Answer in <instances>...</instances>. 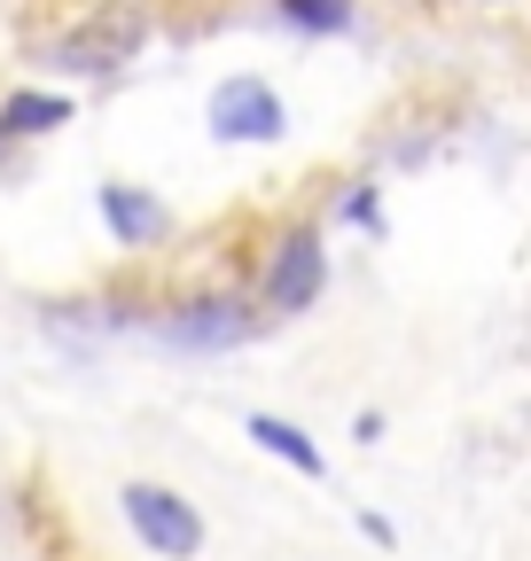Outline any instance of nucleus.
Masks as SVG:
<instances>
[{
	"instance_id": "7",
	"label": "nucleus",
	"mask_w": 531,
	"mask_h": 561,
	"mask_svg": "<svg viewBox=\"0 0 531 561\" xmlns=\"http://www.w3.org/2000/svg\"><path fill=\"white\" fill-rule=\"evenodd\" d=\"M250 445H258V453H274V460H290L297 476H320V468H328L320 445L297 430V421H282V413H250Z\"/></svg>"
},
{
	"instance_id": "6",
	"label": "nucleus",
	"mask_w": 531,
	"mask_h": 561,
	"mask_svg": "<svg viewBox=\"0 0 531 561\" xmlns=\"http://www.w3.org/2000/svg\"><path fill=\"white\" fill-rule=\"evenodd\" d=\"M94 203H102V219H110V234H117L125 250H142V242H157V234L172 227V219H165V203L142 195V187H125V180H110Z\"/></svg>"
},
{
	"instance_id": "1",
	"label": "nucleus",
	"mask_w": 531,
	"mask_h": 561,
	"mask_svg": "<svg viewBox=\"0 0 531 561\" xmlns=\"http://www.w3.org/2000/svg\"><path fill=\"white\" fill-rule=\"evenodd\" d=\"M125 523L157 561H195L204 553V515H195L172 483H125Z\"/></svg>"
},
{
	"instance_id": "5",
	"label": "nucleus",
	"mask_w": 531,
	"mask_h": 561,
	"mask_svg": "<svg viewBox=\"0 0 531 561\" xmlns=\"http://www.w3.org/2000/svg\"><path fill=\"white\" fill-rule=\"evenodd\" d=\"M320 280H328L320 234H290V242H282V257L266 265V305H274V312L290 320V312H305V305L320 297Z\"/></svg>"
},
{
	"instance_id": "3",
	"label": "nucleus",
	"mask_w": 531,
	"mask_h": 561,
	"mask_svg": "<svg viewBox=\"0 0 531 561\" xmlns=\"http://www.w3.org/2000/svg\"><path fill=\"white\" fill-rule=\"evenodd\" d=\"M282 125H290V110L266 79H227L212 94V133L219 140H282Z\"/></svg>"
},
{
	"instance_id": "9",
	"label": "nucleus",
	"mask_w": 531,
	"mask_h": 561,
	"mask_svg": "<svg viewBox=\"0 0 531 561\" xmlns=\"http://www.w3.org/2000/svg\"><path fill=\"white\" fill-rule=\"evenodd\" d=\"M282 16L305 32H344L352 24V0H282Z\"/></svg>"
},
{
	"instance_id": "2",
	"label": "nucleus",
	"mask_w": 531,
	"mask_h": 561,
	"mask_svg": "<svg viewBox=\"0 0 531 561\" xmlns=\"http://www.w3.org/2000/svg\"><path fill=\"white\" fill-rule=\"evenodd\" d=\"M142 39H149V16H142V9H102V16H87L71 39L55 47V62L79 70V79H102V70L133 62V47H142Z\"/></svg>"
},
{
	"instance_id": "4",
	"label": "nucleus",
	"mask_w": 531,
	"mask_h": 561,
	"mask_svg": "<svg viewBox=\"0 0 531 561\" xmlns=\"http://www.w3.org/2000/svg\"><path fill=\"white\" fill-rule=\"evenodd\" d=\"M266 328V312H250V305H235V297H204V305H180L172 320H165V335L180 343V351H235V343H250Z\"/></svg>"
},
{
	"instance_id": "8",
	"label": "nucleus",
	"mask_w": 531,
	"mask_h": 561,
	"mask_svg": "<svg viewBox=\"0 0 531 561\" xmlns=\"http://www.w3.org/2000/svg\"><path fill=\"white\" fill-rule=\"evenodd\" d=\"M63 117H71V102H63V94H16L9 110H0V140H24V133H55Z\"/></svg>"
}]
</instances>
